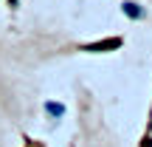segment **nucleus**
<instances>
[{"label":"nucleus","instance_id":"1","mask_svg":"<svg viewBox=\"0 0 152 147\" xmlns=\"http://www.w3.org/2000/svg\"><path fill=\"white\" fill-rule=\"evenodd\" d=\"M48 110H51V113H56V116H62V113H65V108H62V105H54V102L48 105Z\"/></svg>","mask_w":152,"mask_h":147},{"label":"nucleus","instance_id":"2","mask_svg":"<svg viewBox=\"0 0 152 147\" xmlns=\"http://www.w3.org/2000/svg\"><path fill=\"white\" fill-rule=\"evenodd\" d=\"M124 9H127V11H130V14H132V17H138V14H141V11H138V9H135V3H127V6H124Z\"/></svg>","mask_w":152,"mask_h":147}]
</instances>
